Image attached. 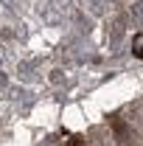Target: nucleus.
I'll use <instances>...</instances> for the list:
<instances>
[{
  "label": "nucleus",
  "instance_id": "1",
  "mask_svg": "<svg viewBox=\"0 0 143 146\" xmlns=\"http://www.w3.org/2000/svg\"><path fill=\"white\" fill-rule=\"evenodd\" d=\"M135 56H140V34L135 36Z\"/></svg>",
  "mask_w": 143,
  "mask_h": 146
}]
</instances>
